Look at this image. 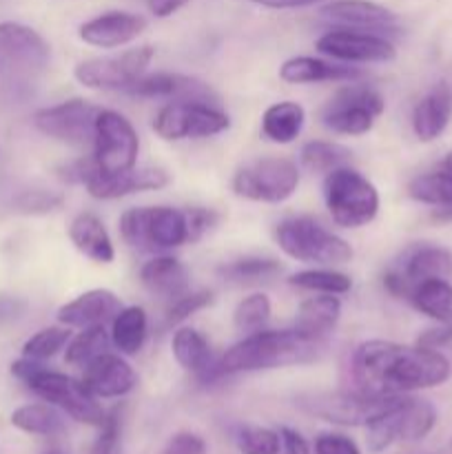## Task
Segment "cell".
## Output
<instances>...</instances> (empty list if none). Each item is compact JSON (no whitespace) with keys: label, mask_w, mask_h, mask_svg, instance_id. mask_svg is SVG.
Segmentation results:
<instances>
[{"label":"cell","mask_w":452,"mask_h":454,"mask_svg":"<svg viewBox=\"0 0 452 454\" xmlns=\"http://www.w3.org/2000/svg\"><path fill=\"white\" fill-rule=\"evenodd\" d=\"M452 375V364L441 350L368 340L350 357L353 388L372 395H408L437 388Z\"/></svg>","instance_id":"6da1fadb"},{"label":"cell","mask_w":452,"mask_h":454,"mask_svg":"<svg viewBox=\"0 0 452 454\" xmlns=\"http://www.w3.org/2000/svg\"><path fill=\"white\" fill-rule=\"evenodd\" d=\"M323 341L310 340L300 331H261L248 333L244 340L230 346L220 359L224 375L310 364L322 355Z\"/></svg>","instance_id":"7a4b0ae2"},{"label":"cell","mask_w":452,"mask_h":454,"mask_svg":"<svg viewBox=\"0 0 452 454\" xmlns=\"http://www.w3.org/2000/svg\"><path fill=\"white\" fill-rule=\"evenodd\" d=\"M12 375L20 380L34 395L43 402L51 403L53 408L66 415L69 419L84 426H100L106 412L100 406L97 397H93L82 384V380L65 375V372L49 371L43 362L22 357L12 364Z\"/></svg>","instance_id":"3957f363"},{"label":"cell","mask_w":452,"mask_h":454,"mask_svg":"<svg viewBox=\"0 0 452 454\" xmlns=\"http://www.w3.org/2000/svg\"><path fill=\"white\" fill-rule=\"evenodd\" d=\"M275 239L284 255L304 264L337 266L353 260V247L341 235L310 215H292L275 226Z\"/></svg>","instance_id":"277c9868"},{"label":"cell","mask_w":452,"mask_h":454,"mask_svg":"<svg viewBox=\"0 0 452 454\" xmlns=\"http://www.w3.org/2000/svg\"><path fill=\"white\" fill-rule=\"evenodd\" d=\"M322 193L332 222L341 229H362L379 213V191L353 167L326 173Z\"/></svg>","instance_id":"5b68a950"},{"label":"cell","mask_w":452,"mask_h":454,"mask_svg":"<svg viewBox=\"0 0 452 454\" xmlns=\"http://www.w3.org/2000/svg\"><path fill=\"white\" fill-rule=\"evenodd\" d=\"M124 244L137 251H168L189 244L184 208L133 207L120 215Z\"/></svg>","instance_id":"8992f818"},{"label":"cell","mask_w":452,"mask_h":454,"mask_svg":"<svg viewBox=\"0 0 452 454\" xmlns=\"http://www.w3.org/2000/svg\"><path fill=\"white\" fill-rule=\"evenodd\" d=\"M403 395H372L363 390H337L297 397V406L315 419L335 426H368L394 406Z\"/></svg>","instance_id":"52a82bcc"},{"label":"cell","mask_w":452,"mask_h":454,"mask_svg":"<svg viewBox=\"0 0 452 454\" xmlns=\"http://www.w3.org/2000/svg\"><path fill=\"white\" fill-rule=\"evenodd\" d=\"M386 111V100L368 84L350 82L337 89L319 111L322 124L337 136H366Z\"/></svg>","instance_id":"ba28073f"},{"label":"cell","mask_w":452,"mask_h":454,"mask_svg":"<svg viewBox=\"0 0 452 454\" xmlns=\"http://www.w3.org/2000/svg\"><path fill=\"white\" fill-rule=\"evenodd\" d=\"M301 173L288 158H260L235 171L233 193L238 198L261 204H282L295 195Z\"/></svg>","instance_id":"9c48e42d"},{"label":"cell","mask_w":452,"mask_h":454,"mask_svg":"<svg viewBox=\"0 0 452 454\" xmlns=\"http://www.w3.org/2000/svg\"><path fill=\"white\" fill-rule=\"evenodd\" d=\"M229 129V114L217 109L213 102H167V105L160 106L153 118V131L167 142L199 140V137L224 133Z\"/></svg>","instance_id":"30bf717a"},{"label":"cell","mask_w":452,"mask_h":454,"mask_svg":"<svg viewBox=\"0 0 452 454\" xmlns=\"http://www.w3.org/2000/svg\"><path fill=\"white\" fill-rule=\"evenodd\" d=\"M93 162L97 173L115 176L137 164L140 155V136L131 120L113 109H100L93 131Z\"/></svg>","instance_id":"8fae6325"},{"label":"cell","mask_w":452,"mask_h":454,"mask_svg":"<svg viewBox=\"0 0 452 454\" xmlns=\"http://www.w3.org/2000/svg\"><path fill=\"white\" fill-rule=\"evenodd\" d=\"M153 56L155 49L151 44H142V47L127 49V51L113 53V56L87 58V60L78 62L74 75L87 89L127 91L137 78L146 74Z\"/></svg>","instance_id":"7c38bea8"},{"label":"cell","mask_w":452,"mask_h":454,"mask_svg":"<svg viewBox=\"0 0 452 454\" xmlns=\"http://www.w3.org/2000/svg\"><path fill=\"white\" fill-rule=\"evenodd\" d=\"M100 106L82 98H71L58 105L43 106L34 114V127L43 136L62 142L69 146L93 145V131H96V118Z\"/></svg>","instance_id":"4fadbf2b"},{"label":"cell","mask_w":452,"mask_h":454,"mask_svg":"<svg viewBox=\"0 0 452 454\" xmlns=\"http://www.w3.org/2000/svg\"><path fill=\"white\" fill-rule=\"evenodd\" d=\"M315 47L323 56L346 65H379L397 58V47L390 38L372 31L348 29V27L326 31L319 35Z\"/></svg>","instance_id":"5bb4252c"},{"label":"cell","mask_w":452,"mask_h":454,"mask_svg":"<svg viewBox=\"0 0 452 454\" xmlns=\"http://www.w3.org/2000/svg\"><path fill=\"white\" fill-rule=\"evenodd\" d=\"M124 93L136 98H146V100H199V102H217V93L202 82L199 78L184 74H168V71H158V74H144L137 78Z\"/></svg>","instance_id":"9a60e30c"},{"label":"cell","mask_w":452,"mask_h":454,"mask_svg":"<svg viewBox=\"0 0 452 454\" xmlns=\"http://www.w3.org/2000/svg\"><path fill=\"white\" fill-rule=\"evenodd\" d=\"M319 16L337 27L381 35H386V31H397L399 25L397 13L372 0H326V4L319 7Z\"/></svg>","instance_id":"2e32d148"},{"label":"cell","mask_w":452,"mask_h":454,"mask_svg":"<svg viewBox=\"0 0 452 454\" xmlns=\"http://www.w3.org/2000/svg\"><path fill=\"white\" fill-rule=\"evenodd\" d=\"M146 18L133 12H105L82 22L78 29L80 40L97 49H118L131 44L146 31Z\"/></svg>","instance_id":"e0dca14e"},{"label":"cell","mask_w":452,"mask_h":454,"mask_svg":"<svg viewBox=\"0 0 452 454\" xmlns=\"http://www.w3.org/2000/svg\"><path fill=\"white\" fill-rule=\"evenodd\" d=\"M51 58L47 40L22 22H0V60L22 71H40Z\"/></svg>","instance_id":"ac0fdd59"},{"label":"cell","mask_w":452,"mask_h":454,"mask_svg":"<svg viewBox=\"0 0 452 454\" xmlns=\"http://www.w3.org/2000/svg\"><path fill=\"white\" fill-rule=\"evenodd\" d=\"M82 384L97 399H120L137 386V375L124 355L109 353L93 359L82 368Z\"/></svg>","instance_id":"d6986e66"},{"label":"cell","mask_w":452,"mask_h":454,"mask_svg":"<svg viewBox=\"0 0 452 454\" xmlns=\"http://www.w3.org/2000/svg\"><path fill=\"white\" fill-rule=\"evenodd\" d=\"M171 182L168 173L158 167H133L124 173L105 176L93 173L87 180V191L96 200H120L127 195L144 193V191H160Z\"/></svg>","instance_id":"ffe728a7"},{"label":"cell","mask_w":452,"mask_h":454,"mask_svg":"<svg viewBox=\"0 0 452 454\" xmlns=\"http://www.w3.org/2000/svg\"><path fill=\"white\" fill-rule=\"evenodd\" d=\"M122 309V301L109 288H91L82 293L75 300L66 301L58 310V324L69 328H89L105 326L106 322H113L115 315Z\"/></svg>","instance_id":"44dd1931"},{"label":"cell","mask_w":452,"mask_h":454,"mask_svg":"<svg viewBox=\"0 0 452 454\" xmlns=\"http://www.w3.org/2000/svg\"><path fill=\"white\" fill-rule=\"evenodd\" d=\"M171 350L175 362L184 371L198 377L202 384H213L215 380L224 377V371L220 366V359L213 357L211 344L199 331L191 326H182L173 333Z\"/></svg>","instance_id":"7402d4cb"},{"label":"cell","mask_w":452,"mask_h":454,"mask_svg":"<svg viewBox=\"0 0 452 454\" xmlns=\"http://www.w3.org/2000/svg\"><path fill=\"white\" fill-rule=\"evenodd\" d=\"M279 78L288 84H315V82H357L363 71L346 62H331L323 58L295 56L288 58L279 67Z\"/></svg>","instance_id":"603a6c76"},{"label":"cell","mask_w":452,"mask_h":454,"mask_svg":"<svg viewBox=\"0 0 452 454\" xmlns=\"http://www.w3.org/2000/svg\"><path fill=\"white\" fill-rule=\"evenodd\" d=\"M450 118L452 89L446 82H437L412 109V131L421 142H434L446 131Z\"/></svg>","instance_id":"cb8c5ba5"},{"label":"cell","mask_w":452,"mask_h":454,"mask_svg":"<svg viewBox=\"0 0 452 454\" xmlns=\"http://www.w3.org/2000/svg\"><path fill=\"white\" fill-rule=\"evenodd\" d=\"M394 269L401 273L406 284L412 288L419 282L433 278H452V253L437 244H415L403 253L401 262ZM410 297V295H408Z\"/></svg>","instance_id":"d4e9b609"},{"label":"cell","mask_w":452,"mask_h":454,"mask_svg":"<svg viewBox=\"0 0 452 454\" xmlns=\"http://www.w3.org/2000/svg\"><path fill=\"white\" fill-rule=\"evenodd\" d=\"M189 270L177 257L155 255L140 269V282L151 295L167 300L168 304L189 293Z\"/></svg>","instance_id":"484cf974"},{"label":"cell","mask_w":452,"mask_h":454,"mask_svg":"<svg viewBox=\"0 0 452 454\" xmlns=\"http://www.w3.org/2000/svg\"><path fill=\"white\" fill-rule=\"evenodd\" d=\"M69 239L75 251L96 264H111L115 260V247L105 222L91 211L78 213L69 224Z\"/></svg>","instance_id":"4316f807"},{"label":"cell","mask_w":452,"mask_h":454,"mask_svg":"<svg viewBox=\"0 0 452 454\" xmlns=\"http://www.w3.org/2000/svg\"><path fill=\"white\" fill-rule=\"evenodd\" d=\"M341 317V300L339 295H319L308 297L300 304L295 317V331H300L301 335L310 337V340L326 341V337L331 335L337 328Z\"/></svg>","instance_id":"83f0119b"},{"label":"cell","mask_w":452,"mask_h":454,"mask_svg":"<svg viewBox=\"0 0 452 454\" xmlns=\"http://www.w3.org/2000/svg\"><path fill=\"white\" fill-rule=\"evenodd\" d=\"M306 124V109L300 102L282 100L270 105L261 115V133L273 145H291L301 136Z\"/></svg>","instance_id":"f1b7e54d"},{"label":"cell","mask_w":452,"mask_h":454,"mask_svg":"<svg viewBox=\"0 0 452 454\" xmlns=\"http://www.w3.org/2000/svg\"><path fill=\"white\" fill-rule=\"evenodd\" d=\"M111 344L120 355L133 357L144 346L149 335V317L142 306H122L111 322Z\"/></svg>","instance_id":"f546056e"},{"label":"cell","mask_w":452,"mask_h":454,"mask_svg":"<svg viewBox=\"0 0 452 454\" xmlns=\"http://www.w3.org/2000/svg\"><path fill=\"white\" fill-rule=\"evenodd\" d=\"M412 306L437 324H452V284L443 278L419 282L408 297Z\"/></svg>","instance_id":"4dcf8cb0"},{"label":"cell","mask_w":452,"mask_h":454,"mask_svg":"<svg viewBox=\"0 0 452 454\" xmlns=\"http://www.w3.org/2000/svg\"><path fill=\"white\" fill-rule=\"evenodd\" d=\"M408 195L428 207H452V167L441 162L434 171L421 173L408 182Z\"/></svg>","instance_id":"1f68e13d"},{"label":"cell","mask_w":452,"mask_h":454,"mask_svg":"<svg viewBox=\"0 0 452 454\" xmlns=\"http://www.w3.org/2000/svg\"><path fill=\"white\" fill-rule=\"evenodd\" d=\"M12 424L27 434H38V437H53L65 430V419L58 408L51 403H27L12 412Z\"/></svg>","instance_id":"d6a6232c"},{"label":"cell","mask_w":452,"mask_h":454,"mask_svg":"<svg viewBox=\"0 0 452 454\" xmlns=\"http://www.w3.org/2000/svg\"><path fill=\"white\" fill-rule=\"evenodd\" d=\"M300 162L310 173H331L339 167H350L353 151L339 142L331 140H310L301 146Z\"/></svg>","instance_id":"836d02e7"},{"label":"cell","mask_w":452,"mask_h":454,"mask_svg":"<svg viewBox=\"0 0 452 454\" xmlns=\"http://www.w3.org/2000/svg\"><path fill=\"white\" fill-rule=\"evenodd\" d=\"M111 346V335L106 333L105 326H89L80 328L78 335H71L69 344L65 350V362L69 366L80 368L82 371L87 364H91L93 359L105 355Z\"/></svg>","instance_id":"e575fe53"},{"label":"cell","mask_w":452,"mask_h":454,"mask_svg":"<svg viewBox=\"0 0 452 454\" xmlns=\"http://www.w3.org/2000/svg\"><path fill=\"white\" fill-rule=\"evenodd\" d=\"M288 284L301 291L323 293V295H346L353 288L350 275L335 269H306L297 270L288 278Z\"/></svg>","instance_id":"d590c367"},{"label":"cell","mask_w":452,"mask_h":454,"mask_svg":"<svg viewBox=\"0 0 452 454\" xmlns=\"http://www.w3.org/2000/svg\"><path fill=\"white\" fill-rule=\"evenodd\" d=\"M282 273V264L270 257H242V260L229 262L217 269L224 282L230 284H253V282H264V279L275 278Z\"/></svg>","instance_id":"8d00e7d4"},{"label":"cell","mask_w":452,"mask_h":454,"mask_svg":"<svg viewBox=\"0 0 452 454\" xmlns=\"http://www.w3.org/2000/svg\"><path fill=\"white\" fill-rule=\"evenodd\" d=\"M401 442H421V439L433 433L434 424H437V408L425 402V399L406 397L401 406Z\"/></svg>","instance_id":"74e56055"},{"label":"cell","mask_w":452,"mask_h":454,"mask_svg":"<svg viewBox=\"0 0 452 454\" xmlns=\"http://www.w3.org/2000/svg\"><path fill=\"white\" fill-rule=\"evenodd\" d=\"M69 340V326H62V324H58V326H47L25 341V346H22V357L35 359V362H47V359L56 357L60 350H65Z\"/></svg>","instance_id":"f35d334b"},{"label":"cell","mask_w":452,"mask_h":454,"mask_svg":"<svg viewBox=\"0 0 452 454\" xmlns=\"http://www.w3.org/2000/svg\"><path fill=\"white\" fill-rule=\"evenodd\" d=\"M273 313V306H270L269 295L264 293H251L248 297H244L233 310V324L239 333H255L261 331L266 326V322L270 319Z\"/></svg>","instance_id":"ab89813d"},{"label":"cell","mask_w":452,"mask_h":454,"mask_svg":"<svg viewBox=\"0 0 452 454\" xmlns=\"http://www.w3.org/2000/svg\"><path fill=\"white\" fill-rule=\"evenodd\" d=\"M239 454H279L282 452V437L277 430L264 426H242L235 434Z\"/></svg>","instance_id":"60d3db41"},{"label":"cell","mask_w":452,"mask_h":454,"mask_svg":"<svg viewBox=\"0 0 452 454\" xmlns=\"http://www.w3.org/2000/svg\"><path fill=\"white\" fill-rule=\"evenodd\" d=\"M65 202V195L47 189H27L13 198V208L25 215H47L58 211Z\"/></svg>","instance_id":"b9f144b4"},{"label":"cell","mask_w":452,"mask_h":454,"mask_svg":"<svg viewBox=\"0 0 452 454\" xmlns=\"http://www.w3.org/2000/svg\"><path fill=\"white\" fill-rule=\"evenodd\" d=\"M97 428L100 433H97L89 454H118L120 439H122V411L113 408L111 412H106L105 421Z\"/></svg>","instance_id":"7bdbcfd3"},{"label":"cell","mask_w":452,"mask_h":454,"mask_svg":"<svg viewBox=\"0 0 452 454\" xmlns=\"http://www.w3.org/2000/svg\"><path fill=\"white\" fill-rule=\"evenodd\" d=\"M213 304V293L211 291H189L182 297H177L175 301H171L167 309V324L168 326H175V324L186 322L191 315H195L198 310L207 309Z\"/></svg>","instance_id":"ee69618b"},{"label":"cell","mask_w":452,"mask_h":454,"mask_svg":"<svg viewBox=\"0 0 452 454\" xmlns=\"http://www.w3.org/2000/svg\"><path fill=\"white\" fill-rule=\"evenodd\" d=\"M186 213V224H189V242H199L208 231L215 226L217 215L211 211V208H202V207H193V208H184Z\"/></svg>","instance_id":"f6af8a7d"},{"label":"cell","mask_w":452,"mask_h":454,"mask_svg":"<svg viewBox=\"0 0 452 454\" xmlns=\"http://www.w3.org/2000/svg\"><path fill=\"white\" fill-rule=\"evenodd\" d=\"M315 454H362V450L346 434L323 433L315 439Z\"/></svg>","instance_id":"bcb514c9"},{"label":"cell","mask_w":452,"mask_h":454,"mask_svg":"<svg viewBox=\"0 0 452 454\" xmlns=\"http://www.w3.org/2000/svg\"><path fill=\"white\" fill-rule=\"evenodd\" d=\"M164 454H207V443L195 433H177L167 443Z\"/></svg>","instance_id":"7dc6e473"},{"label":"cell","mask_w":452,"mask_h":454,"mask_svg":"<svg viewBox=\"0 0 452 454\" xmlns=\"http://www.w3.org/2000/svg\"><path fill=\"white\" fill-rule=\"evenodd\" d=\"M452 341V324H439L437 328L424 331L417 340V344L425 346V348H443L446 344Z\"/></svg>","instance_id":"c3c4849f"},{"label":"cell","mask_w":452,"mask_h":454,"mask_svg":"<svg viewBox=\"0 0 452 454\" xmlns=\"http://www.w3.org/2000/svg\"><path fill=\"white\" fill-rule=\"evenodd\" d=\"M279 437H282V452L279 454H310L308 442L297 430L284 426L279 428Z\"/></svg>","instance_id":"681fc988"},{"label":"cell","mask_w":452,"mask_h":454,"mask_svg":"<svg viewBox=\"0 0 452 454\" xmlns=\"http://www.w3.org/2000/svg\"><path fill=\"white\" fill-rule=\"evenodd\" d=\"M189 0H146L149 4V12L153 13L155 18H168L175 12H180Z\"/></svg>","instance_id":"f907efd6"},{"label":"cell","mask_w":452,"mask_h":454,"mask_svg":"<svg viewBox=\"0 0 452 454\" xmlns=\"http://www.w3.org/2000/svg\"><path fill=\"white\" fill-rule=\"evenodd\" d=\"M248 3L261 4L269 9H301V7H313V4L326 3V0H248Z\"/></svg>","instance_id":"816d5d0a"},{"label":"cell","mask_w":452,"mask_h":454,"mask_svg":"<svg viewBox=\"0 0 452 454\" xmlns=\"http://www.w3.org/2000/svg\"><path fill=\"white\" fill-rule=\"evenodd\" d=\"M22 304L18 300H12V297H0V319L16 317L20 313Z\"/></svg>","instance_id":"f5cc1de1"},{"label":"cell","mask_w":452,"mask_h":454,"mask_svg":"<svg viewBox=\"0 0 452 454\" xmlns=\"http://www.w3.org/2000/svg\"><path fill=\"white\" fill-rule=\"evenodd\" d=\"M443 164H448V167H452V151L446 155V160H443Z\"/></svg>","instance_id":"db71d44e"},{"label":"cell","mask_w":452,"mask_h":454,"mask_svg":"<svg viewBox=\"0 0 452 454\" xmlns=\"http://www.w3.org/2000/svg\"><path fill=\"white\" fill-rule=\"evenodd\" d=\"M51 454H58V452H51Z\"/></svg>","instance_id":"11a10c76"}]
</instances>
